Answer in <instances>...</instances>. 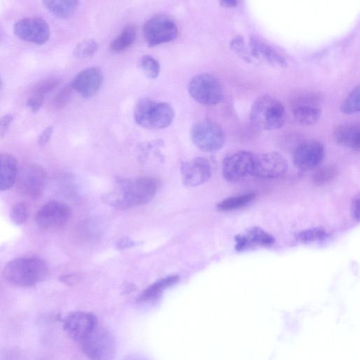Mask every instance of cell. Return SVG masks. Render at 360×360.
Masks as SVG:
<instances>
[{
  "label": "cell",
  "mask_w": 360,
  "mask_h": 360,
  "mask_svg": "<svg viewBox=\"0 0 360 360\" xmlns=\"http://www.w3.org/2000/svg\"><path fill=\"white\" fill-rule=\"evenodd\" d=\"M359 203L360 199L359 196L357 195L354 197L352 203V212L353 214V217L354 220H356L357 222L359 220Z\"/></svg>",
  "instance_id": "obj_38"
},
{
  "label": "cell",
  "mask_w": 360,
  "mask_h": 360,
  "mask_svg": "<svg viewBox=\"0 0 360 360\" xmlns=\"http://www.w3.org/2000/svg\"><path fill=\"white\" fill-rule=\"evenodd\" d=\"M334 138L338 145L358 151L360 148L359 126L356 123L341 124L335 129Z\"/></svg>",
  "instance_id": "obj_19"
},
{
  "label": "cell",
  "mask_w": 360,
  "mask_h": 360,
  "mask_svg": "<svg viewBox=\"0 0 360 360\" xmlns=\"http://www.w3.org/2000/svg\"><path fill=\"white\" fill-rule=\"evenodd\" d=\"M143 74L150 79H156L160 74V65L152 57L143 56L141 61Z\"/></svg>",
  "instance_id": "obj_29"
},
{
  "label": "cell",
  "mask_w": 360,
  "mask_h": 360,
  "mask_svg": "<svg viewBox=\"0 0 360 360\" xmlns=\"http://www.w3.org/2000/svg\"><path fill=\"white\" fill-rule=\"evenodd\" d=\"M250 59L263 61L270 66L285 68L287 63L285 59L272 48L258 39L250 41Z\"/></svg>",
  "instance_id": "obj_18"
},
{
  "label": "cell",
  "mask_w": 360,
  "mask_h": 360,
  "mask_svg": "<svg viewBox=\"0 0 360 360\" xmlns=\"http://www.w3.org/2000/svg\"><path fill=\"white\" fill-rule=\"evenodd\" d=\"M328 233L321 228H314L301 232L298 239L305 243L321 241L328 237Z\"/></svg>",
  "instance_id": "obj_30"
},
{
  "label": "cell",
  "mask_w": 360,
  "mask_h": 360,
  "mask_svg": "<svg viewBox=\"0 0 360 360\" xmlns=\"http://www.w3.org/2000/svg\"><path fill=\"white\" fill-rule=\"evenodd\" d=\"M13 120L14 117L10 114L0 119V137L6 136Z\"/></svg>",
  "instance_id": "obj_36"
},
{
  "label": "cell",
  "mask_w": 360,
  "mask_h": 360,
  "mask_svg": "<svg viewBox=\"0 0 360 360\" xmlns=\"http://www.w3.org/2000/svg\"><path fill=\"white\" fill-rule=\"evenodd\" d=\"M188 91L196 101L208 106L221 103L224 97L221 82L208 74L194 77L190 83Z\"/></svg>",
  "instance_id": "obj_6"
},
{
  "label": "cell",
  "mask_w": 360,
  "mask_h": 360,
  "mask_svg": "<svg viewBox=\"0 0 360 360\" xmlns=\"http://www.w3.org/2000/svg\"><path fill=\"white\" fill-rule=\"evenodd\" d=\"M14 32L19 39L39 46L46 43L51 34L47 22L37 17L18 21L14 25Z\"/></svg>",
  "instance_id": "obj_12"
},
{
  "label": "cell",
  "mask_w": 360,
  "mask_h": 360,
  "mask_svg": "<svg viewBox=\"0 0 360 360\" xmlns=\"http://www.w3.org/2000/svg\"><path fill=\"white\" fill-rule=\"evenodd\" d=\"M60 85V81L57 79H50L40 82L33 89L32 94H37L45 97Z\"/></svg>",
  "instance_id": "obj_33"
},
{
  "label": "cell",
  "mask_w": 360,
  "mask_h": 360,
  "mask_svg": "<svg viewBox=\"0 0 360 360\" xmlns=\"http://www.w3.org/2000/svg\"><path fill=\"white\" fill-rule=\"evenodd\" d=\"M73 88L71 86L63 88L54 98L53 103L57 109L66 106L70 99Z\"/></svg>",
  "instance_id": "obj_34"
},
{
  "label": "cell",
  "mask_w": 360,
  "mask_h": 360,
  "mask_svg": "<svg viewBox=\"0 0 360 360\" xmlns=\"http://www.w3.org/2000/svg\"><path fill=\"white\" fill-rule=\"evenodd\" d=\"M359 86H357L346 97L341 106V111L343 114L352 115L359 112Z\"/></svg>",
  "instance_id": "obj_27"
},
{
  "label": "cell",
  "mask_w": 360,
  "mask_h": 360,
  "mask_svg": "<svg viewBox=\"0 0 360 360\" xmlns=\"http://www.w3.org/2000/svg\"><path fill=\"white\" fill-rule=\"evenodd\" d=\"M48 268L41 259L21 258L10 262L3 270V276L10 283L21 287H30L43 281L47 277Z\"/></svg>",
  "instance_id": "obj_2"
},
{
  "label": "cell",
  "mask_w": 360,
  "mask_h": 360,
  "mask_svg": "<svg viewBox=\"0 0 360 360\" xmlns=\"http://www.w3.org/2000/svg\"><path fill=\"white\" fill-rule=\"evenodd\" d=\"M179 279V276L173 275L162 279L152 286H149L146 291H143L139 297V301L147 302L154 300L162 292L168 288L174 285Z\"/></svg>",
  "instance_id": "obj_24"
},
{
  "label": "cell",
  "mask_w": 360,
  "mask_h": 360,
  "mask_svg": "<svg viewBox=\"0 0 360 360\" xmlns=\"http://www.w3.org/2000/svg\"><path fill=\"white\" fill-rule=\"evenodd\" d=\"M143 31L146 42L150 47L173 41L178 35L175 23L165 15H158L150 19L143 26Z\"/></svg>",
  "instance_id": "obj_8"
},
{
  "label": "cell",
  "mask_w": 360,
  "mask_h": 360,
  "mask_svg": "<svg viewBox=\"0 0 360 360\" xmlns=\"http://www.w3.org/2000/svg\"><path fill=\"white\" fill-rule=\"evenodd\" d=\"M95 316L87 312H74L69 314L63 321V329L72 339L81 343L96 328Z\"/></svg>",
  "instance_id": "obj_13"
},
{
  "label": "cell",
  "mask_w": 360,
  "mask_h": 360,
  "mask_svg": "<svg viewBox=\"0 0 360 360\" xmlns=\"http://www.w3.org/2000/svg\"><path fill=\"white\" fill-rule=\"evenodd\" d=\"M80 343L84 353L92 359H109L115 350V342L112 334L98 327Z\"/></svg>",
  "instance_id": "obj_9"
},
{
  "label": "cell",
  "mask_w": 360,
  "mask_h": 360,
  "mask_svg": "<svg viewBox=\"0 0 360 360\" xmlns=\"http://www.w3.org/2000/svg\"><path fill=\"white\" fill-rule=\"evenodd\" d=\"M71 216L70 207L64 203L52 201L36 214L35 222L44 230H58L64 227Z\"/></svg>",
  "instance_id": "obj_10"
},
{
  "label": "cell",
  "mask_w": 360,
  "mask_h": 360,
  "mask_svg": "<svg viewBox=\"0 0 360 360\" xmlns=\"http://www.w3.org/2000/svg\"><path fill=\"white\" fill-rule=\"evenodd\" d=\"M250 119L254 126L262 130H278L286 122L285 108L276 98L263 95L252 105Z\"/></svg>",
  "instance_id": "obj_4"
},
{
  "label": "cell",
  "mask_w": 360,
  "mask_h": 360,
  "mask_svg": "<svg viewBox=\"0 0 360 360\" xmlns=\"http://www.w3.org/2000/svg\"><path fill=\"white\" fill-rule=\"evenodd\" d=\"M18 175V162L8 154H0V192L10 190L14 185Z\"/></svg>",
  "instance_id": "obj_21"
},
{
  "label": "cell",
  "mask_w": 360,
  "mask_h": 360,
  "mask_svg": "<svg viewBox=\"0 0 360 360\" xmlns=\"http://www.w3.org/2000/svg\"><path fill=\"white\" fill-rule=\"evenodd\" d=\"M46 8L55 17L67 19L78 10L79 0H43Z\"/></svg>",
  "instance_id": "obj_22"
},
{
  "label": "cell",
  "mask_w": 360,
  "mask_h": 360,
  "mask_svg": "<svg viewBox=\"0 0 360 360\" xmlns=\"http://www.w3.org/2000/svg\"><path fill=\"white\" fill-rule=\"evenodd\" d=\"M236 249L244 250L257 246H271L274 243V237L259 228L248 230L246 233L236 237Z\"/></svg>",
  "instance_id": "obj_20"
},
{
  "label": "cell",
  "mask_w": 360,
  "mask_h": 360,
  "mask_svg": "<svg viewBox=\"0 0 360 360\" xmlns=\"http://www.w3.org/2000/svg\"><path fill=\"white\" fill-rule=\"evenodd\" d=\"M181 174L183 184L188 188L200 186L210 179L211 166L204 158H196L182 163Z\"/></svg>",
  "instance_id": "obj_16"
},
{
  "label": "cell",
  "mask_w": 360,
  "mask_h": 360,
  "mask_svg": "<svg viewBox=\"0 0 360 360\" xmlns=\"http://www.w3.org/2000/svg\"><path fill=\"white\" fill-rule=\"evenodd\" d=\"M194 145L205 152H215L225 146L226 136L223 128L217 123L205 120L197 123L192 130Z\"/></svg>",
  "instance_id": "obj_5"
},
{
  "label": "cell",
  "mask_w": 360,
  "mask_h": 360,
  "mask_svg": "<svg viewBox=\"0 0 360 360\" xmlns=\"http://www.w3.org/2000/svg\"><path fill=\"white\" fill-rule=\"evenodd\" d=\"M44 102V97L32 94L27 101V105L32 112H39Z\"/></svg>",
  "instance_id": "obj_35"
},
{
  "label": "cell",
  "mask_w": 360,
  "mask_h": 360,
  "mask_svg": "<svg viewBox=\"0 0 360 360\" xmlns=\"http://www.w3.org/2000/svg\"><path fill=\"white\" fill-rule=\"evenodd\" d=\"M173 108L166 102H157L148 98L137 101L134 110L136 123L149 130H161L169 127L174 119Z\"/></svg>",
  "instance_id": "obj_3"
},
{
  "label": "cell",
  "mask_w": 360,
  "mask_h": 360,
  "mask_svg": "<svg viewBox=\"0 0 360 360\" xmlns=\"http://www.w3.org/2000/svg\"><path fill=\"white\" fill-rule=\"evenodd\" d=\"M98 50V45L93 40L81 42L74 50V55L79 59H86L94 55Z\"/></svg>",
  "instance_id": "obj_31"
},
{
  "label": "cell",
  "mask_w": 360,
  "mask_h": 360,
  "mask_svg": "<svg viewBox=\"0 0 360 360\" xmlns=\"http://www.w3.org/2000/svg\"><path fill=\"white\" fill-rule=\"evenodd\" d=\"M12 221L16 225H22L28 218V209L24 203H17L14 204L10 211Z\"/></svg>",
  "instance_id": "obj_32"
},
{
  "label": "cell",
  "mask_w": 360,
  "mask_h": 360,
  "mask_svg": "<svg viewBox=\"0 0 360 360\" xmlns=\"http://www.w3.org/2000/svg\"><path fill=\"white\" fill-rule=\"evenodd\" d=\"M294 117L299 124L306 126L315 125L321 118V111L314 106L298 105L293 110Z\"/></svg>",
  "instance_id": "obj_23"
},
{
  "label": "cell",
  "mask_w": 360,
  "mask_h": 360,
  "mask_svg": "<svg viewBox=\"0 0 360 360\" xmlns=\"http://www.w3.org/2000/svg\"><path fill=\"white\" fill-rule=\"evenodd\" d=\"M325 157V148L317 141L301 143L295 150L293 157L294 166L301 171H308L319 166Z\"/></svg>",
  "instance_id": "obj_15"
},
{
  "label": "cell",
  "mask_w": 360,
  "mask_h": 360,
  "mask_svg": "<svg viewBox=\"0 0 360 360\" xmlns=\"http://www.w3.org/2000/svg\"><path fill=\"white\" fill-rule=\"evenodd\" d=\"M338 170L334 166H328L319 169L312 175V182L317 186H326L337 177Z\"/></svg>",
  "instance_id": "obj_28"
},
{
  "label": "cell",
  "mask_w": 360,
  "mask_h": 360,
  "mask_svg": "<svg viewBox=\"0 0 360 360\" xmlns=\"http://www.w3.org/2000/svg\"><path fill=\"white\" fill-rule=\"evenodd\" d=\"M103 75L97 68H90L80 72L70 85L73 89L84 98L95 96L103 83Z\"/></svg>",
  "instance_id": "obj_17"
},
{
  "label": "cell",
  "mask_w": 360,
  "mask_h": 360,
  "mask_svg": "<svg viewBox=\"0 0 360 360\" xmlns=\"http://www.w3.org/2000/svg\"><path fill=\"white\" fill-rule=\"evenodd\" d=\"M158 187L157 180L152 177H118L113 190L105 194L103 201L119 209H128L150 203L154 197Z\"/></svg>",
  "instance_id": "obj_1"
},
{
  "label": "cell",
  "mask_w": 360,
  "mask_h": 360,
  "mask_svg": "<svg viewBox=\"0 0 360 360\" xmlns=\"http://www.w3.org/2000/svg\"><path fill=\"white\" fill-rule=\"evenodd\" d=\"M257 198L255 193H248L239 196L229 197L217 205L220 211H230L243 208L254 201Z\"/></svg>",
  "instance_id": "obj_26"
},
{
  "label": "cell",
  "mask_w": 360,
  "mask_h": 360,
  "mask_svg": "<svg viewBox=\"0 0 360 360\" xmlns=\"http://www.w3.org/2000/svg\"><path fill=\"white\" fill-rule=\"evenodd\" d=\"M45 169L38 164H28L22 168L17 175L19 192L28 198L37 199L43 194L46 184Z\"/></svg>",
  "instance_id": "obj_7"
},
{
  "label": "cell",
  "mask_w": 360,
  "mask_h": 360,
  "mask_svg": "<svg viewBox=\"0 0 360 360\" xmlns=\"http://www.w3.org/2000/svg\"><path fill=\"white\" fill-rule=\"evenodd\" d=\"M254 154L240 151L226 157L223 163V175L229 183H235L250 175Z\"/></svg>",
  "instance_id": "obj_14"
},
{
  "label": "cell",
  "mask_w": 360,
  "mask_h": 360,
  "mask_svg": "<svg viewBox=\"0 0 360 360\" xmlns=\"http://www.w3.org/2000/svg\"><path fill=\"white\" fill-rule=\"evenodd\" d=\"M288 169V162L280 153L272 152L254 155L250 175L261 179L282 176Z\"/></svg>",
  "instance_id": "obj_11"
},
{
  "label": "cell",
  "mask_w": 360,
  "mask_h": 360,
  "mask_svg": "<svg viewBox=\"0 0 360 360\" xmlns=\"http://www.w3.org/2000/svg\"><path fill=\"white\" fill-rule=\"evenodd\" d=\"M53 132L54 128L52 126L48 127L43 131L39 139V143L41 146L47 145L51 139Z\"/></svg>",
  "instance_id": "obj_37"
},
{
  "label": "cell",
  "mask_w": 360,
  "mask_h": 360,
  "mask_svg": "<svg viewBox=\"0 0 360 360\" xmlns=\"http://www.w3.org/2000/svg\"><path fill=\"white\" fill-rule=\"evenodd\" d=\"M136 28L132 25L127 26L119 37L110 46L114 53H121L130 48L136 41Z\"/></svg>",
  "instance_id": "obj_25"
},
{
  "label": "cell",
  "mask_w": 360,
  "mask_h": 360,
  "mask_svg": "<svg viewBox=\"0 0 360 360\" xmlns=\"http://www.w3.org/2000/svg\"><path fill=\"white\" fill-rule=\"evenodd\" d=\"M223 2L228 6H234L237 3V0H223Z\"/></svg>",
  "instance_id": "obj_39"
}]
</instances>
